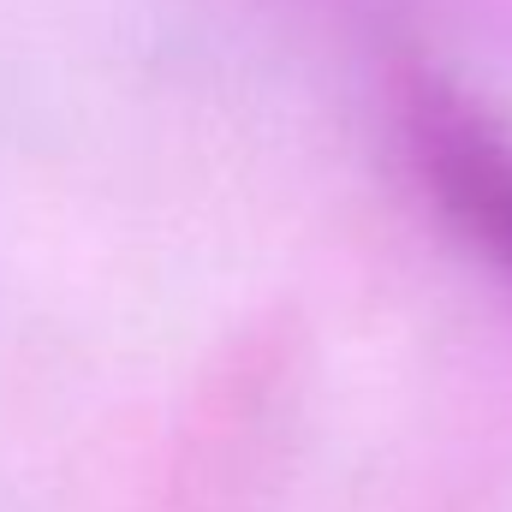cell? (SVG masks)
Returning a JSON list of instances; mask_svg holds the SVG:
<instances>
[{
  "label": "cell",
  "mask_w": 512,
  "mask_h": 512,
  "mask_svg": "<svg viewBox=\"0 0 512 512\" xmlns=\"http://www.w3.org/2000/svg\"><path fill=\"white\" fill-rule=\"evenodd\" d=\"M387 114L417 197L512 292V120L423 54L393 60Z\"/></svg>",
  "instance_id": "6da1fadb"
},
{
  "label": "cell",
  "mask_w": 512,
  "mask_h": 512,
  "mask_svg": "<svg viewBox=\"0 0 512 512\" xmlns=\"http://www.w3.org/2000/svg\"><path fill=\"white\" fill-rule=\"evenodd\" d=\"M328 6H340V12H370V18H382L393 0H328Z\"/></svg>",
  "instance_id": "7a4b0ae2"
},
{
  "label": "cell",
  "mask_w": 512,
  "mask_h": 512,
  "mask_svg": "<svg viewBox=\"0 0 512 512\" xmlns=\"http://www.w3.org/2000/svg\"><path fill=\"white\" fill-rule=\"evenodd\" d=\"M495 6H501V12H507V18H512V0H495Z\"/></svg>",
  "instance_id": "3957f363"
}]
</instances>
